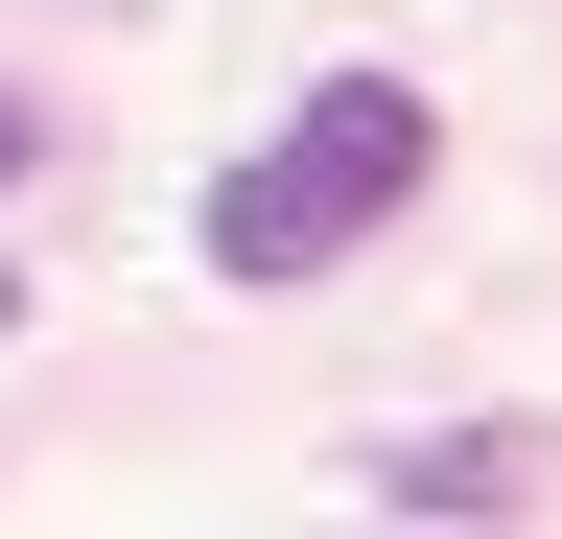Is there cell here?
Returning <instances> with one entry per match:
<instances>
[{
  "label": "cell",
  "instance_id": "6da1fadb",
  "mask_svg": "<svg viewBox=\"0 0 562 539\" xmlns=\"http://www.w3.org/2000/svg\"><path fill=\"white\" fill-rule=\"evenodd\" d=\"M422 165H446V117H422L398 71H305V117H281V142H235L211 165V282H328L351 235H398L422 212Z\"/></svg>",
  "mask_w": 562,
  "mask_h": 539
},
{
  "label": "cell",
  "instance_id": "7a4b0ae2",
  "mask_svg": "<svg viewBox=\"0 0 562 539\" xmlns=\"http://www.w3.org/2000/svg\"><path fill=\"white\" fill-rule=\"evenodd\" d=\"M0 188H24V94H0Z\"/></svg>",
  "mask_w": 562,
  "mask_h": 539
},
{
  "label": "cell",
  "instance_id": "3957f363",
  "mask_svg": "<svg viewBox=\"0 0 562 539\" xmlns=\"http://www.w3.org/2000/svg\"><path fill=\"white\" fill-rule=\"evenodd\" d=\"M0 328H24V282H0Z\"/></svg>",
  "mask_w": 562,
  "mask_h": 539
}]
</instances>
